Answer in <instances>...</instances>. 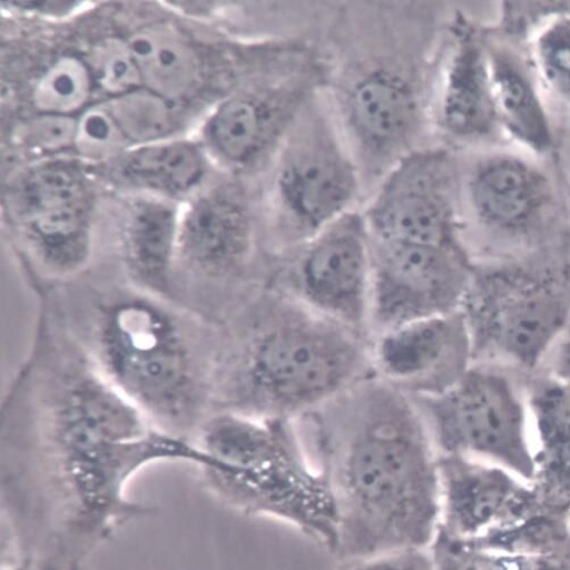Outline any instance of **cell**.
Returning a JSON list of instances; mask_svg holds the SVG:
<instances>
[{
    "label": "cell",
    "mask_w": 570,
    "mask_h": 570,
    "mask_svg": "<svg viewBox=\"0 0 570 570\" xmlns=\"http://www.w3.org/2000/svg\"><path fill=\"white\" fill-rule=\"evenodd\" d=\"M301 420L334 498L338 560L432 547L440 454L413 397L372 375Z\"/></svg>",
    "instance_id": "1"
},
{
    "label": "cell",
    "mask_w": 570,
    "mask_h": 570,
    "mask_svg": "<svg viewBox=\"0 0 570 570\" xmlns=\"http://www.w3.org/2000/svg\"><path fill=\"white\" fill-rule=\"evenodd\" d=\"M372 375L368 335L268 285L219 353L216 394L219 411L298 421Z\"/></svg>",
    "instance_id": "2"
},
{
    "label": "cell",
    "mask_w": 570,
    "mask_h": 570,
    "mask_svg": "<svg viewBox=\"0 0 570 570\" xmlns=\"http://www.w3.org/2000/svg\"><path fill=\"white\" fill-rule=\"evenodd\" d=\"M72 335L104 377L156 428L197 430L215 402L216 344L191 314L131 284L92 299Z\"/></svg>",
    "instance_id": "3"
},
{
    "label": "cell",
    "mask_w": 570,
    "mask_h": 570,
    "mask_svg": "<svg viewBox=\"0 0 570 570\" xmlns=\"http://www.w3.org/2000/svg\"><path fill=\"white\" fill-rule=\"evenodd\" d=\"M337 119L362 178L377 183L422 148L430 118L425 77L402 55L379 52L331 80Z\"/></svg>",
    "instance_id": "4"
},
{
    "label": "cell",
    "mask_w": 570,
    "mask_h": 570,
    "mask_svg": "<svg viewBox=\"0 0 570 570\" xmlns=\"http://www.w3.org/2000/svg\"><path fill=\"white\" fill-rule=\"evenodd\" d=\"M316 100L275 156L269 185L273 224L287 252L356 210L363 178L344 136Z\"/></svg>",
    "instance_id": "5"
},
{
    "label": "cell",
    "mask_w": 570,
    "mask_h": 570,
    "mask_svg": "<svg viewBox=\"0 0 570 570\" xmlns=\"http://www.w3.org/2000/svg\"><path fill=\"white\" fill-rule=\"evenodd\" d=\"M414 401L440 455L489 463L533 484L529 397L507 375L474 364L445 393Z\"/></svg>",
    "instance_id": "6"
},
{
    "label": "cell",
    "mask_w": 570,
    "mask_h": 570,
    "mask_svg": "<svg viewBox=\"0 0 570 570\" xmlns=\"http://www.w3.org/2000/svg\"><path fill=\"white\" fill-rule=\"evenodd\" d=\"M461 312L475 362L495 357L535 368L567 330L570 299L557 281L538 272L474 266Z\"/></svg>",
    "instance_id": "7"
},
{
    "label": "cell",
    "mask_w": 570,
    "mask_h": 570,
    "mask_svg": "<svg viewBox=\"0 0 570 570\" xmlns=\"http://www.w3.org/2000/svg\"><path fill=\"white\" fill-rule=\"evenodd\" d=\"M268 285L371 337L372 238L363 213L356 209L287 250Z\"/></svg>",
    "instance_id": "8"
},
{
    "label": "cell",
    "mask_w": 570,
    "mask_h": 570,
    "mask_svg": "<svg viewBox=\"0 0 570 570\" xmlns=\"http://www.w3.org/2000/svg\"><path fill=\"white\" fill-rule=\"evenodd\" d=\"M331 73L317 57L297 69L246 85L214 111L206 126L207 144L235 168L272 163L306 109L328 88Z\"/></svg>",
    "instance_id": "9"
},
{
    "label": "cell",
    "mask_w": 570,
    "mask_h": 570,
    "mask_svg": "<svg viewBox=\"0 0 570 570\" xmlns=\"http://www.w3.org/2000/svg\"><path fill=\"white\" fill-rule=\"evenodd\" d=\"M12 217L27 252L53 282L77 276L91 254V205L87 180L71 163L35 167L12 195Z\"/></svg>",
    "instance_id": "10"
},
{
    "label": "cell",
    "mask_w": 570,
    "mask_h": 570,
    "mask_svg": "<svg viewBox=\"0 0 570 570\" xmlns=\"http://www.w3.org/2000/svg\"><path fill=\"white\" fill-rule=\"evenodd\" d=\"M474 265L464 247L372 240L371 337L462 309Z\"/></svg>",
    "instance_id": "11"
},
{
    "label": "cell",
    "mask_w": 570,
    "mask_h": 570,
    "mask_svg": "<svg viewBox=\"0 0 570 570\" xmlns=\"http://www.w3.org/2000/svg\"><path fill=\"white\" fill-rule=\"evenodd\" d=\"M372 240L463 246L448 155L420 148L394 164L362 212Z\"/></svg>",
    "instance_id": "12"
},
{
    "label": "cell",
    "mask_w": 570,
    "mask_h": 570,
    "mask_svg": "<svg viewBox=\"0 0 570 570\" xmlns=\"http://www.w3.org/2000/svg\"><path fill=\"white\" fill-rule=\"evenodd\" d=\"M374 376L413 399L441 395L475 364L462 312L405 324L371 337Z\"/></svg>",
    "instance_id": "13"
},
{
    "label": "cell",
    "mask_w": 570,
    "mask_h": 570,
    "mask_svg": "<svg viewBox=\"0 0 570 570\" xmlns=\"http://www.w3.org/2000/svg\"><path fill=\"white\" fill-rule=\"evenodd\" d=\"M440 532L476 543L547 505L534 484L499 466L440 455Z\"/></svg>",
    "instance_id": "14"
},
{
    "label": "cell",
    "mask_w": 570,
    "mask_h": 570,
    "mask_svg": "<svg viewBox=\"0 0 570 570\" xmlns=\"http://www.w3.org/2000/svg\"><path fill=\"white\" fill-rule=\"evenodd\" d=\"M246 200L234 191L209 194L180 220L175 283L181 272L204 291H229L246 272L255 247Z\"/></svg>",
    "instance_id": "15"
},
{
    "label": "cell",
    "mask_w": 570,
    "mask_h": 570,
    "mask_svg": "<svg viewBox=\"0 0 570 570\" xmlns=\"http://www.w3.org/2000/svg\"><path fill=\"white\" fill-rule=\"evenodd\" d=\"M466 197L478 223L503 235L533 230L553 203L544 170L511 153L492 154L476 163L466 180Z\"/></svg>",
    "instance_id": "16"
},
{
    "label": "cell",
    "mask_w": 570,
    "mask_h": 570,
    "mask_svg": "<svg viewBox=\"0 0 570 570\" xmlns=\"http://www.w3.org/2000/svg\"><path fill=\"white\" fill-rule=\"evenodd\" d=\"M432 117L441 134L455 142H478L499 128L489 50L462 21L454 26Z\"/></svg>",
    "instance_id": "17"
},
{
    "label": "cell",
    "mask_w": 570,
    "mask_h": 570,
    "mask_svg": "<svg viewBox=\"0 0 570 570\" xmlns=\"http://www.w3.org/2000/svg\"><path fill=\"white\" fill-rule=\"evenodd\" d=\"M180 219L158 199L135 200L120 227L121 255L131 284L156 296L176 297V256Z\"/></svg>",
    "instance_id": "18"
},
{
    "label": "cell",
    "mask_w": 570,
    "mask_h": 570,
    "mask_svg": "<svg viewBox=\"0 0 570 570\" xmlns=\"http://www.w3.org/2000/svg\"><path fill=\"white\" fill-rule=\"evenodd\" d=\"M534 487L546 504L570 512V387L553 380L529 396Z\"/></svg>",
    "instance_id": "19"
},
{
    "label": "cell",
    "mask_w": 570,
    "mask_h": 570,
    "mask_svg": "<svg viewBox=\"0 0 570 570\" xmlns=\"http://www.w3.org/2000/svg\"><path fill=\"white\" fill-rule=\"evenodd\" d=\"M488 50L499 128L527 150L548 154L554 145L552 124L532 76L515 55Z\"/></svg>",
    "instance_id": "20"
},
{
    "label": "cell",
    "mask_w": 570,
    "mask_h": 570,
    "mask_svg": "<svg viewBox=\"0 0 570 570\" xmlns=\"http://www.w3.org/2000/svg\"><path fill=\"white\" fill-rule=\"evenodd\" d=\"M206 163L189 142L148 145L121 156L111 167L118 181L168 195L194 188L205 174Z\"/></svg>",
    "instance_id": "21"
},
{
    "label": "cell",
    "mask_w": 570,
    "mask_h": 570,
    "mask_svg": "<svg viewBox=\"0 0 570 570\" xmlns=\"http://www.w3.org/2000/svg\"><path fill=\"white\" fill-rule=\"evenodd\" d=\"M142 81L163 95L186 91L197 73L194 55L184 45L158 36H140L129 46Z\"/></svg>",
    "instance_id": "22"
},
{
    "label": "cell",
    "mask_w": 570,
    "mask_h": 570,
    "mask_svg": "<svg viewBox=\"0 0 570 570\" xmlns=\"http://www.w3.org/2000/svg\"><path fill=\"white\" fill-rule=\"evenodd\" d=\"M531 48L539 78L570 108V14L558 13L544 20L534 32Z\"/></svg>",
    "instance_id": "23"
},
{
    "label": "cell",
    "mask_w": 570,
    "mask_h": 570,
    "mask_svg": "<svg viewBox=\"0 0 570 570\" xmlns=\"http://www.w3.org/2000/svg\"><path fill=\"white\" fill-rule=\"evenodd\" d=\"M110 119L127 137L154 139L174 128L175 117L165 98L149 91H135L111 106Z\"/></svg>",
    "instance_id": "24"
},
{
    "label": "cell",
    "mask_w": 570,
    "mask_h": 570,
    "mask_svg": "<svg viewBox=\"0 0 570 570\" xmlns=\"http://www.w3.org/2000/svg\"><path fill=\"white\" fill-rule=\"evenodd\" d=\"M88 80V73L78 63L57 65L42 81L40 100L55 109L72 108L83 98Z\"/></svg>",
    "instance_id": "25"
},
{
    "label": "cell",
    "mask_w": 570,
    "mask_h": 570,
    "mask_svg": "<svg viewBox=\"0 0 570 570\" xmlns=\"http://www.w3.org/2000/svg\"><path fill=\"white\" fill-rule=\"evenodd\" d=\"M336 570H435L432 547L338 560Z\"/></svg>",
    "instance_id": "26"
},
{
    "label": "cell",
    "mask_w": 570,
    "mask_h": 570,
    "mask_svg": "<svg viewBox=\"0 0 570 570\" xmlns=\"http://www.w3.org/2000/svg\"><path fill=\"white\" fill-rule=\"evenodd\" d=\"M98 80L110 91L125 92L142 81L130 48L110 47L98 56Z\"/></svg>",
    "instance_id": "27"
},
{
    "label": "cell",
    "mask_w": 570,
    "mask_h": 570,
    "mask_svg": "<svg viewBox=\"0 0 570 570\" xmlns=\"http://www.w3.org/2000/svg\"><path fill=\"white\" fill-rule=\"evenodd\" d=\"M474 551L482 570H570V556Z\"/></svg>",
    "instance_id": "28"
},
{
    "label": "cell",
    "mask_w": 570,
    "mask_h": 570,
    "mask_svg": "<svg viewBox=\"0 0 570 570\" xmlns=\"http://www.w3.org/2000/svg\"><path fill=\"white\" fill-rule=\"evenodd\" d=\"M432 552L435 570H482L474 549L440 531L432 544Z\"/></svg>",
    "instance_id": "29"
},
{
    "label": "cell",
    "mask_w": 570,
    "mask_h": 570,
    "mask_svg": "<svg viewBox=\"0 0 570 570\" xmlns=\"http://www.w3.org/2000/svg\"><path fill=\"white\" fill-rule=\"evenodd\" d=\"M73 120L60 116L40 118L29 127L28 138L32 146L56 148L69 144L76 136Z\"/></svg>",
    "instance_id": "30"
},
{
    "label": "cell",
    "mask_w": 570,
    "mask_h": 570,
    "mask_svg": "<svg viewBox=\"0 0 570 570\" xmlns=\"http://www.w3.org/2000/svg\"><path fill=\"white\" fill-rule=\"evenodd\" d=\"M547 360L550 362L551 380L570 387V330L559 337Z\"/></svg>",
    "instance_id": "31"
},
{
    "label": "cell",
    "mask_w": 570,
    "mask_h": 570,
    "mask_svg": "<svg viewBox=\"0 0 570 570\" xmlns=\"http://www.w3.org/2000/svg\"><path fill=\"white\" fill-rule=\"evenodd\" d=\"M569 518H570V512H569Z\"/></svg>",
    "instance_id": "32"
}]
</instances>
